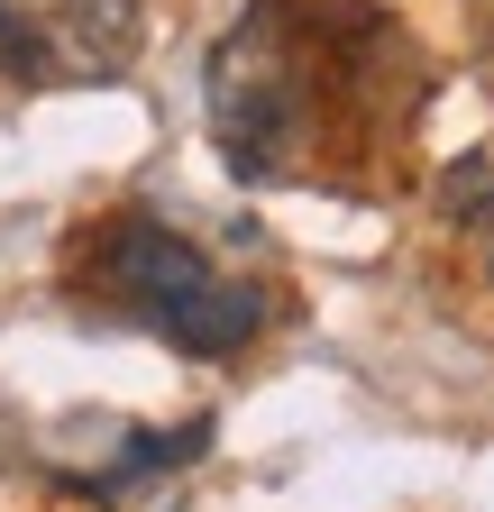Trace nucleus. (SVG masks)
Listing matches in <instances>:
<instances>
[{
  "label": "nucleus",
  "mask_w": 494,
  "mask_h": 512,
  "mask_svg": "<svg viewBox=\"0 0 494 512\" xmlns=\"http://www.w3.org/2000/svg\"><path fill=\"white\" fill-rule=\"evenodd\" d=\"M202 119H211V147L229 156L238 183H284V165L302 156L321 119V64L312 37H302L275 0H257L202 64Z\"/></svg>",
  "instance_id": "obj_1"
},
{
  "label": "nucleus",
  "mask_w": 494,
  "mask_h": 512,
  "mask_svg": "<svg viewBox=\"0 0 494 512\" xmlns=\"http://www.w3.org/2000/svg\"><path fill=\"white\" fill-rule=\"evenodd\" d=\"M92 284L119 302V311H138L147 330H165L174 348H193V357H229L266 330V284H247V275H220L211 256L193 238H174L165 220H110L101 247H92Z\"/></svg>",
  "instance_id": "obj_2"
},
{
  "label": "nucleus",
  "mask_w": 494,
  "mask_h": 512,
  "mask_svg": "<svg viewBox=\"0 0 494 512\" xmlns=\"http://www.w3.org/2000/svg\"><path fill=\"white\" fill-rule=\"evenodd\" d=\"M129 64H138V0H65L55 19H37V74L110 83Z\"/></svg>",
  "instance_id": "obj_3"
},
{
  "label": "nucleus",
  "mask_w": 494,
  "mask_h": 512,
  "mask_svg": "<svg viewBox=\"0 0 494 512\" xmlns=\"http://www.w3.org/2000/svg\"><path fill=\"white\" fill-rule=\"evenodd\" d=\"M0 74L37 83V19L19 10V0H0Z\"/></svg>",
  "instance_id": "obj_4"
}]
</instances>
